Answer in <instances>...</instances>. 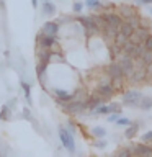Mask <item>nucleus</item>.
<instances>
[{
    "mask_svg": "<svg viewBox=\"0 0 152 157\" xmlns=\"http://www.w3.org/2000/svg\"><path fill=\"white\" fill-rule=\"evenodd\" d=\"M120 66L123 69V74H124V77H131V74L134 72V59L131 56H127V54L121 52V57H120Z\"/></svg>",
    "mask_w": 152,
    "mask_h": 157,
    "instance_id": "2",
    "label": "nucleus"
},
{
    "mask_svg": "<svg viewBox=\"0 0 152 157\" xmlns=\"http://www.w3.org/2000/svg\"><path fill=\"white\" fill-rule=\"evenodd\" d=\"M139 108H141V110H144V111H149L152 108V98L150 97H141Z\"/></svg>",
    "mask_w": 152,
    "mask_h": 157,
    "instance_id": "16",
    "label": "nucleus"
},
{
    "mask_svg": "<svg viewBox=\"0 0 152 157\" xmlns=\"http://www.w3.org/2000/svg\"><path fill=\"white\" fill-rule=\"evenodd\" d=\"M92 20H93V23L97 25V28H98V29H105V28L108 26V23H106V18H105V17H92Z\"/></svg>",
    "mask_w": 152,
    "mask_h": 157,
    "instance_id": "20",
    "label": "nucleus"
},
{
    "mask_svg": "<svg viewBox=\"0 0 152 157\" xmlns=\"http://www.w3.org/2000/svg\"><path fill=\"white\" fill-rule=\"evenodd\" d=\"M132 154H137V155H146V157H152V146H147V144H137L136 147L131 149Z\"/></svg>",
    "mask_w": 152,
    "mask_h": 157,
    "instance_id": "6",
    "label": "nucleus"
},
{
    "mask_svg": "<svg viewBox=\"0 0 152 157\" xmlns=\"http://www.w3.org/2000/svg\"><path fill=\"white\" fill-rule=\"evenodd\" d=\"M108 74H110L111 78H123V77H124L120 62H111L110 67H108Z\"/></svg>",
    "mask_w": 152,
    "mask_h": 157,
    "instance_id": "7",
    "label": "nucleus"
},
{
    "mask_svg": "<svg viewBox=\"0 0 152 157\" xmlns=\"http://www.w3.org/2000/svg\"><path fill=\"white\" fill-rule=\"evenodd\" d=\"M54 93L57 95L59 100H64V101L72 100V95H70V93H69L67 90H62V88H56V90H54Z\"/></svg>",
    "mask_w": 152,
    "mask_h": 157,
    "instance_id": "19",
    "label": "nucleus"
},
{
    "mask_svg": "<svg viewBox=\"0 0 152 157\" xmlns=\"http://www.w3.org/2000/svg\"><path fill=\"white\" fill-rule=\"evenodd\" d=\"M82 8H83V5L80 2H75L72 5V10H74V13H80L82 12Z\"/></svg>",
    "mask_w": 152,
    "mask_h": 157,
    "instance_id": "35",
    "label": "nucleus"
},
{
    "mask_svg": "<svg viewBox=\"0 0 152 157\" xmlns=\"http://www.w3.org/2000/svg\"><path fill=\"white\" fill-rule=\"evenodd\" d=\"M146 77H147V75H146V67H136L134 72L131 74V80L134 82V83L141 82L142 78H146Z\"/></svg>",
    "mask_w": 152,
    "mask_h": 157,
    "instance_id": "12",
    "label": "nucleus"
},
{
    "mask_svg": "<svg viewBox=\"0 0 152 157\" xmlns=\"http://www.w3.org/2000/svg\"><path fill=\"white\" fill-rule=\"evenodd\" d=\"M52 56V52L51 51H48V49H44V51H41V54H39V59H41V62H49V59H51Z\"/></svg>",
    "mask_w": 152,
    "mask_h": 157,
    "instance_id": "27",
    "label": "nucleus"
},
{
    "mask_svg": "<svg viewBox=\"0 0 152 157\" xmlns=\"http://www.w3.org/2000/svg\"><path fill=\"white\" fill-rule=\"evenodd\" d=\"M118 118H120V116H118L116 113H113V115H111L110 118H108V121H110V123H116V120H118Z\"/></svg>",
    "mask_w": 152,
    "mask_h": 157,
    "instance_id": "42",
    "label": "nucleus"
},
{
    "mask_svg": "<svg viewBox=\"0 0 152 157\" xmlns=\"http://www.w3.org/2000/svg\"><path fill=\"white\" fill-rule=\"evenodd\" d=\"M59 137H61V142L62 146L66 147L69 152H74L75 151V142H74V137H72V132L67 131L64 126L59 128Z\"/></svg>",
    "mask_w": 152,
    "mask_h": 157,
    "instance_id": "1",
    "label": "nucleus"
},
{
    "mask_svg": "<svg viewBox=\"0 0 152 157\" xmlns=\"http://www.w3.org/2000/svg\"><path fill=\"white\" fill-rule=\"evenodd\" d=\"M97 93H98V95H101L105 100H108V98L115 93V88H113V85H110V83L101 82L100 85H98V88H97Z\"/></svg>",
    "mask_w": 152,
    "mask_h": 157,
    "instance_id": "5",
    "label": "nucleus"
},
{
    "mask_svg": "<svg viewBox=\"0 0 152 157\" xmlns=\"http://www.w3.org/2000/svg\"><path fill=\"white\" fill-rule=\"evenodd\" d=\"M0 118L2 120H10V111H8V106H3L2 111H0Z\"/></svg>",
    "mask_w": 152,
    "mask_h": 157,
    "instance_id": "32",
    "label": "nucleus"
},
{
    "mask_svg": "<svg viewBox=\"0 0 152 157\" xmlns=\"http://www.w3.org/2000/svg\"><path fill=\"white\" fill-rule=\"evenodd\" d=\"M120 110H121V106L118 103H111L110 105V113H120Z\"/></svg>",
    "mask_w": 152,
    "mask_h": 157,
    "instance_id": "36",
    "label": "nucleus"
},
{
    "mask_svg": "<svg viewBox=\"0 0 152 157\" xmlns=\"http://www.w3.org/2000/svg\"><path fill=\"white\" fill-rule=\"evenodd\" d=\"M66 111L67 113H72V115H75V113H80L82 110H85L87 105L85 103H82V101H70V103H67L66 106Z\"/></svg>",
    "mask_w": 152,
    "mask_h": 157,
    "instance_id": "8",
    "label": "nucleus"
},
{
    "mask_svg": "<svg viewBox=\"0 0 152 157\" xmlns=\"http://www.w3.org/2000/svg\"><path fill=\"white\" fill-rule=\"evenodd\" d=\"M21 87H23V93H25V97H26L28 103H31V85L26 82H21Z\"/></svg>",
    "mask_w": 152,
    "mask_h": 157,
    "instance_id": "23",
    "label": "nucleus"
},
{
    "mask_svg": "<svg viewBox=\"0 0 152 157\" xmlns=\"http://www.w3.org/2000/svg\"><path fill=\"white\" fill-rule=\"evenodd\" d=\"M116 123H118L120 126H129V124H131V120H127V118H118Z\"/></svg>",
    "mask_w": 152,
    "mask_h": 157,
    "instance_id": "33",
    "label": "nucleus"
},
{
    "mask_svg": "<svg viewBox=\"0 0 152 157\" xmlns=\"http://www.w3.org/2000/svg\"><path fill=\"white\" fill-rule=\"evenodd\" d=\"M105 18H106V23L110 25V26H115L118 29H120L121 23L124 21V20L121 18V15H116V13H108V15H105Z\"/></svg>",
    "mask_w": 152,
    "mask_h": 157,
    "instance_id": "10",
    "label": "nucleus"
},
{
    "mask_svg": "<svg viewBox=\"0 0 152 157\" xmlns=\"http://www.w3.org/2000/svg\"><path fill=\"white\" fill-rule=\"evenodd\" d=\"M78 21H80V23L83 25V28L87 29V33H88V34H90V33L93 34V33H97V31H98V28H97V25L93 23L92 17H90V18H87V17H80V18H78Z\"/></svg>",
    "mask_w": 152,
    "mask_h": 157,
    "instance_id": "9",
    "label": "nucleus"
},
{
    "mask_svg": "<svg viewBox=\"0 0 152 157\" xmlns=\"http://www.w3.org/2000/svg\"><path fill=\"white\" fill-rule=\"evenodd\" d=\"M120 31H121V33H124L126 36L129 38L131 34H132V31H134V26H132L131 23H127L126 20H124V21L121 23V26H120Z\"/></svg>",
    "mask_w": 152,
    "mask_h": 157,
    "instance_id": "18",
    "label": "nucleus"
},
{
    "mask_svg": "<svg viewBox=\"0 0 152 157\" xmlns=\"http://www.w3.org/2000/svg\"><path fill=\"white\" fill-rule=\"evenodd\" d=\"M43 13L48 15V17L54 15V13H56V5L51 3V2H48V0H44V3H43Z\"/></svg>",
    "mask_w": 152,
    "mask_h": 157,
    "instance_id": "15",
    "label": "nucleus"
},
{
    "mask_svg": "<svg viewBox=\"0 0 152 157\" xmlns=\"http://www.w3.org/2000/svg\"><path fill=\"white\" fill-rule=\"evenodd\" d=\"M23 116L26 118V120H31V111H29L28 108H23Z\"/></svg>",
    "mask_w": 152,
    "mask_h": 157,
    "instance_id": "39",
    "label": "nucleus"
},
{
    "mask_svg": "<svg viewBox=\"0 0 152 157\" xmlns=\"http://www.w3.org/2000/svg\"><path fill=\"white\" fill-rule=\"evenodd\" d=\"M93 111L98 113V115H106V113H110V106H106V105H103V103H101V105L97 106Z\"/></svg>",
    "mask_w": 152,
    "mask_h": 157,
    "instance_id": "29",
    "label": "nucleus"
},
{
    "mask_svg": "<svg viewBox=\"0 0 152 157\" xmlns=\"http://www.w3.org/2000/svg\"><path fill=\"white\" fill-rule=\"evenodd\" d=\"M95 146L98 147V149H103V147H106V141H98Z\"/></svg>",
    "mask_w": 152,
    "mask_h": 157,
    "instance_id": "41",
    "label": "nucleus"
},
{
    "mask_svg": "<svg viewBox=\"0 0 152 157\" xmlns=\"http://www.w3.org/2000/svg\"><path fill=\"white\" fill-rule=\"evenodd\" d=\"M131 154H132L131 149H124V151L120 152V157H127V155H131Z\"/></svg>",
    "mask_w": 152,
    "mask_h": 157,
    "instance_id": "40",
    "label": "nucleus"
},
{
    "mask_svg": "<svg viewBox=\"0 0 152 157\" xmlns=\"http://www.w3.org/2000/svg\"><path fill=\"white\" fill-rule=\"evenodd\" d=\"M149 13H150V15H152V7H150V8H149Z\"/></svg>",
    "mask_w": 152,
    "mask_h": 157,
    "instance_id": "45",
    "label": "nucleus"
},
{
    "mask_svg": "<svg viewBox=\"0 0 152 157\" xmlns=\"http://www.w3.org/2000/svg\"><path fill=\"white\" fill-rule=\"evenodd\" d=\"M110 51H111V57H118L121 54V46H118L116 43H113V46L110 48Z\"/></svg>",
    "mask_w": 152,
    "mask_h": 157,
    "instance_id": "30",
    "label": "nucleus"
},
{
    "mask_svg": "<svg viewBox=\"0 0 152 157\" xmlns=\"http://www.w3.org/2000/svg\"><path fill=\"white\" fill-rule=\"evenodd\" d=\"M57 23H52V21H48L46 25H44V28H43V31L44 34H52V36H56V33H57Z\"/></svg>",
    "mask_w": 152,
    "mask_h": 157,
    "instance_id": "14",
    "label": "nucleus"
},
{
    "mask_svg": "<svg viewBox=\"0 0 152 157\" xmlns=\"http://www.w3.org/2000/svg\"><path fill=\"white\" fill-rule=\"evenodd\" d=\"M146 75L147 77H152V62L146 66Z\"/></svg>",
    "mask_w": 152,
    "mask_h": 157,
    "instance_id": "38",
    "label": "nucleus"
},
{
    "mask_svg": "<svg viewBox=\"0 0 152 157\" xmlns=\"http://www.w3.org/2000/svg\"><path fill=\"white\" fill-rule=\"evenodd\" d=\"M101 103H105V98H103L101 95H98V93H97L95 97L88 98V101H87V108H90V110L93 111V110H95L97 106H100Z\"/></svg>",
    "mask_w": 152,
    "mask_h": 157,
    "instance_id": "11",
    "label": "nucleus"
},
{
    "mask_svg": "<svg viewBox=\"0 0 152 157\" xmlns=\"http://www.w3.org/2000/svg\"><path fill=\"white\" fill-rule=\"evenodd\" d=\"M31 3H33V7H34V8L38 7V0H31Z\"/></svg>",
    "mask_w": 152,
    "mask_h": 157,
    "instance_id": "44",
    "label": "nucleus"
},
{
    "mask_svg": "<svg viewBox=\"0 0 152 157\" xmlns=\"http://www.w3.org/2000/svg\"><path fill=\"white\" fill-rule=\"evenodd\" d=\"M150 142H152V141H150ZM150 146H152V144H150Z\"/></svg>",
    "mask_w": 152,
    "mask_h": 157,
    "instance_id": "46",
    "label": "nucleus"
},
{
    "mask_svg": "<svg viewBox=\"0 0 152 157\" xmlns=\"http://www.w3.org/2000/svg\"><path fill=\"white\" fill-rule=\"evenodd\" d=\"M92 134L97 136V137H105L106 136V131H105V128L97 126V128H93V129H92Z\"/></svg>",
    "mask_w": 152,
    "mask_h": 157,
    "instance_id": "26",
    "label": "nucleus"
},
{
    "mask_svg": "<svg viewBox=\"0 0 152 157\" xmlns=\"http://www.w3.org/2000/svg\"><path fill=\"white\" fill-rule=\"evenodd\" d=\"M142 141H144V142H150V141H152V131L146 132V134L142 136Z\"/></svg>",
    "mask_w": 152,
    "mask_h": 157,
    "instance_id": "37",
    "label": "nucleus"
},
{
    "mask_svg": "<svg viewBox=\"0 0 152 157\" xmlns=\"http://www.w3.org/2000/svg\"><path fill=\"white\" fill-rule=\"evenodd\" d=\"M141 59L144 61L146 66H147V64H150L152 62V51H150V49H144V52L141 54Z\"/></svg>",
    "mask_w": 152,
    "mask_h": 157,
    "instance_id": "24",
    "label": "nucleus"
},
{
    "mask_svg": "<svg viewBox=\"0 0 152 157\" xmlns=\"http://www.w3.org/2000/svg\"><path fill=\"white\" fill-rule=\"evenodd\" d=\"M120 13H121V18H124V20H127V18H131V17H134V15H136L134 8H131L129 5H121V7H120Z\"/></svg>",
    "mask_w": 152,
    "mask_h": 157,
    "instance_id": "13",
    "label": "nucleus"
},
{
    "mask_svg": "<svg viewBox=\"0 0 152 157\" xmlns=\"http://www.w3.org/2000/svg\"><path fill=\"white\" fill-rule=\"evenodd\" d=\"M126 21H127V23H131L132 26H134V29L141 26V18L137 17V15H134V17H131V18H127Z\"/></svg>",
    "mask_w": 152,
    "mask_h": 157,
    "instance_id": "28",
    "label": "nucleus"
},
{
    "mask_svg": "<svg viewBox=\"0 0 152 157\" xmlns=\"http://www.w3.org/2000/svg\"><path fill=\"white\" fill-rule=\"evenodd\" d=\"M147 36H149V29L139 26V28H136L134 31H132V34L129 36V41L134 43V44H141V43H144V39Z\"/></svg>",
    "mask_w": 152,
    "mask_h": 157,
    "instance_id": "3",
    "label": "nucleus"
},
{
    "mask_svg": "<svg viewBox=\"0 0 152 157\" xmlns=\"http://www.w3.org/2000/svg\"><path fill=\"white\" fill-rule=\"evenodd\" d=\"M139 100H141V93L136 92V90H129L123 95V103L127 106H136L139 105Z\"/></svg>",
    "mask_w": 152,
    "mask_h": 157,
    "instance_id": "4",
    "label": "nucleus"
},
{
    "mask_svg": "<svg viewBox=\"0 0 152 157\" xmlns=\"http://www.w3.org/2000/svg\"><path fill=\"white\" fill-rule=\"evenodd\" d=\"M85 5L88 8H100V0H85Z\"/></svg>",
    "mask_w": 152,
    "mask_h": 157,
    "instance_id": "31",
    "label": "nucleus"
},
{
    "mask_svg": "<svg viewBox=\"0 0 152 157\" xmlns=\"http://www.w3.org/2000/svg\"><path fill=\"white\" fill-rule=\"evenodd\" d=\"M137 128H139L137 124H131V126H129V128H127V129H126L124 136L127 137V139H131V137H134V136H136V132H137Z\"/></svg>",
    "mask_w": 152,
    "mask_h": 157,
    "instance_id": "25",
    "label": "nucleus"
},
{
    "mask_svg": "<svg viewBox=\"0 0 152 157\" xmlns=\"http://www.w3.org/2000/svg\"><path fill=\"white\" fill-rule=\"evenodd\" d=\"M144 46H146V49H150L152 51V34H149V36L144 39Z\"/></svg>",
    "mask_w": 152,
    "mask_h": 157,
    "instance_id": "34",
    "label": "nucleus"
},
{
    "mask_svg": "<svg viewBox=\"0 0 152 157\" xmlns=\"http://www.w3.org/2000/svg\"><path fill=\"white\" fill-rule=\"evenodd\" d=\"M38 39H41V44L44 48H51L54 43H56V36H52V34H46V36H38Z\"/></svg>",
    "mask_w": 152,
    "mask_h": 157,
    "instance_id": "17",
    "label": "nucleus"
},
{
    "mask_svg": "<svg viewBox=\"0 0 152 157\" xmlns=\"http://www.w3.org/2000/svg\"><path fill=\"white\" fill-rule=\"evenodd\" d=\"M139 3H147V5H152V0H139Z\"/></svg>",
    "mask_w": 152,
    "mask_h": 157,
    "instance_id": "43",
    "label": "nucleus"
},
{
    "mask_svg": "<svg viewBox=\"0 0 152 157\" xmlns=\"http://www.w3.org/2000/svg\"><path fill=\"white\" fill-rule=\"evenodd\" d=\"M103 31H105V38H108V39H115L116 33L120 31V29L115 28V26H110V25H108V26H106L105 29H103Z\"/></svg>",
    "mask_w": 152,
    "mask_h": 157,
    "instance_id": "22",
    "label": "nucleus"
},
{
    "mask_svg": "<svg viewBox=\"0 0 152 157\" xmlns=\"http://www.w3.org/2000/svg\"><path fill=\"white\" fill-rule=\"evenodd\" d=\"M127 39H129V38H127V36H126L124 33L118 31V33H116V36H115V39H113V41H115V43L118 44V46H121V48H123V46H124V43L127 41Z\"/></svg>",
    "mask_w": 152,
    "mask_h": 157,
    "instance_id": "21",
    "label": "nucleus"
}]
</instances>
